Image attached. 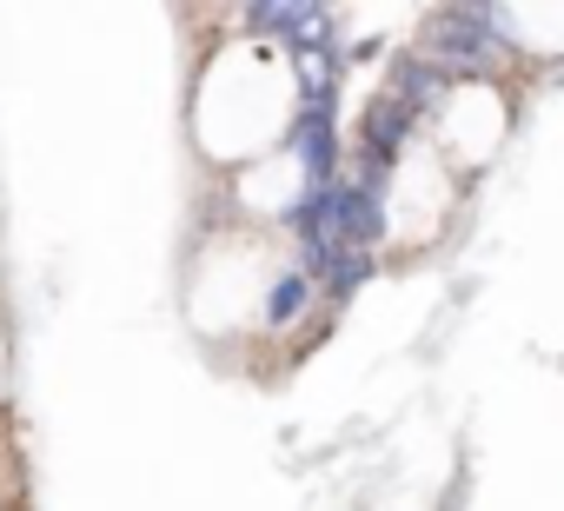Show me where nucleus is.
Wrapping results in <instances>:
<instances>
[{"instance_id":"f257e3e1","label":"nucleus","mask_w":564,"mask_h":511,"mask_svg":"<svg viewBox=\"0 0 564 511\" xmlns=\"http://www.w3.org/2000/svg\"><path fill=\"white\" fill-rule=\"evenodd\" d=\"M498 28H505L498 8H438V14L425 21L419 54H425L445 80H465V74H485V67L498 61V41H491Z\"/></svg>"},{"instance_id":"f03ea898","label":"nucleus","mask_w":564,"mask_h":511,"mask_svg":"<svg viewBox=\"0 0 564 511\" xmlns=\"http://www.w3.org/2000/svg\"><path fill=\"white\" fill-rule=\"evenodd\" d=\"M333 232L352 246V252H372L386 239V199L366 186V180H333Z\"/></svg>"},{"instance_id":"7ed1b4c3","label":"nucleus","mask_w":564,"mask_h":511,"mask_svg":"<svg viewBox=\"0 0 564 511\" xmlns=\"http://www.w3.org/2000/svg\"><path fill=\"white\" fill-rule=\"evenodd\" d=\"M313 273H300V267H286V273H279L272 280V293H265V326H293L306 306H313Z\"/></svg>"},{"instance_id":"20e7f679","label":"nucleus","mask_w":564,"mask_h":511,"mask_svg":"<svg viewBox=\"0 0 564 511\" xmlns=\"http://www.w3.org/2000/svg\"><path fill=\"white\" fill-rule=\"evenodd\" d=\"M366 280H372V260H366V252H346V260H339V267L319 280V286H326V300H333V306H346V300H352Z\"/></svg>"}]
</instances>
